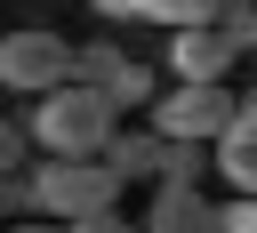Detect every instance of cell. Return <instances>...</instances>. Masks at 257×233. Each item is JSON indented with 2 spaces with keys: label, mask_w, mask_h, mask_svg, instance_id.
I'll return each mask as SVG.
<instances>
[{
  "label": "cell",
  "mask_w": 257,
  "mask_h": 233,
  "mask_svg": "<svg viewBox=\"0 0 257 233\" xmlns=\"http://www.w3.org/2000/svg\"><path fill=\"white\" fill-rule=\"evenodd\" d=\"M104 88H112V104H120V112H128V104H145V112H153V96H161L153 64H137V56H128V64H120V72H112Z\"/></svg>",
  "instance_id": "9"
},
{
  "label": "cell",
  "mask_w": 257,
  "mask_h": 233,
  "mask_svg": "<svg viewBox=\"0 0 257 233\" xmlns=\"http://www.w3.org/2000/svg\"><path fill=\"white\" fill-rule=\"evenodd\" d=\"M72 40L64 32H48V24H16L8 40H0V88L8 96H48L56 80H72Z\"/></svg>",
  "instance_id": "4"
},
{
  "label": "cell",
  "mask_w": 257,
  "mask_h": 233,
  "mask_svg": "<svg viewBox=\"0 0 257 233\" xmlns=\"http://www.w3.org/2000/svg\"><path fill=\"white\" fill-rule=\"evenodd\" d=\"M8 233H72V225H64V217H40V209H32V217H16Z\"/></svg>",
  "instance_id": "15"
},
{
  "label": "cell",
  "mask_w": 257,
  "mask_h": 233,
  "mask_svg": "<svg viewBox=\"0 0 257 233\" xmlns=\"http://www.w3.org/2000/svg\"><path fill=\"white\" fill-rule=\"evenodd\" d=\"M72 233H145V217H137V225H128V217H120V209H96V217H80V225H72Z\"/></svg>",
  "instance_id": "12"
},
{
  "label": "cell",
  "mask_w": 257,
  "mask_h": 233,
  "mask_svg": "<svg viewBox=\"0 0 257 233\" xmlns=\"http://www.w3.org/2000/svg\"><path fill=\"white\" fill-rule=\"evenodd\" d=\"M241 56H249V48L233 40L225 16H217V24H185V32H169V80H225Z\"/></svg>",
  "instance_id": "5"
},
{
  "label": "cell",
  "mask_w": 257,
  "mask_h": 233,
  "mask_svg": "<svg viewBox=\"0 0 257 233\" xmlns=\"http://www.w3.org/2000/svg\"><path fill=\"white\" fill-rule=\"evenodd\" d=\"M161 145H169V137H161V129H137V137H128V129H120V137H112V145H104V161H112V169H120V177H128V185H145V177H161Z\"/></svg>",
  "instance_id": "8"
},
{
  "label": "cell",
  "mask_w": 257,
  "mask_h": 233,
  "mask_svg": "<svg viewBox=\"0 0 257 233\" xmlns=\"http://www.w3.org/2000/svg\"><path fill=\"white\" fill-rule=\"evenodd\" d=\"M217 177H225L233 193H257V88H241L233 129L217 137Z\"/></svg>",
  "instance_id": "7"
},
{
  "label": "cell",
  "mask_w": 257,
  "mask_h": 233,
  "mask_svg": "<svg viewBox=\"0 0 257 233\" xmlns=\"http://www.w3.org/2000/svg\"><path fill=\"white\" fill-rule=\"evenodd\" d=\"M225 233H257V193H233L225 201Z\"/></svg>",
  "instance_id": "13"
},
{
  "label": "cell",
  "mask_w": 257,
  "mask_h": 233,
  "mask_svg": "<svg viewBox=\"0 0 257 233\" xmlns=\"http://www.w3.org/2000/svg\"><path fill=\"white\" fill-rule=\"evenodd\" d=\"M120 185L128 177L104 153H48V161H32V209L64 217V225H80L96 209H120Z\"/></svg>",
  "instance_id": "2"
},
{
  "label": "cell",
  "mask_w": 257,
  "mask_h": 233,
  "mask_svg": "<svg viewBox=\"0 0 257 233\" xmlns=\"http://www.w3.org/2000/svg\"><path fill=\"white\" fill-rule=\"evenodd\" d=\"M120 64H128V48H112V40H88V48L72 56V80H96V88H104Z\"/></svg>",
  "instance_id": "10"
},
{
  "label": "cell",
  "mask_w": 257,
  "mask_h": 233,
  "mask_svg": "<svg viewBox=\"0 0 257 233\" xmlns=\"http://www.w3.org/2000/svg\"><path fill=\"white\" fill-rule=\"evenodd\" d=\"M241 112V88L233 80H169L153 96V129L161 137H193V145H217Z\"/></svg>",
  "instance_id": "3"
},
{
  "label": "cell",
  "mask_w": 257,
  "mask_h": 233,
  "mask_svg": "<svg viewBox=\"0 0 257 233\" xmlns=\"http://www.w3.org/2000/svg\"><path fill=\"white\" fill-rule=\"evenodd\" d=\"M104 24H145V0H88Z\"/></svg>",
  "instance_id": "14"
},
{
  "label": "cell",
  "mask_w": 257,
  "mask_h": 233,
  "mask_svg": "<svg viewBox=\"0 0 257 233\" xmlns=\"http://www.w3.org/2000/svg\"><path fill=\"white\" fill-rule=\"evenodd\" d=\"M145 233H225V201H209L201 185H153Z\"/></svg>",
  "instance_id": "6"
},
{
  "label": "cell",
  "mask_w": 257,
  "mask_h": 233,
  "mask_svg": "<svg viewBox=\"0 0 257 233\" xmlns=\"http://www.w3.org/2000/svg\"><path fill=\"white\" fill-rule=\"evenodd\" d=\"M32 137H40V153H104L112 137H120V104H112V88H96V80H56L48 96H32Z\"/></svg>",
  "instance_id": "1"
},
{
  "label": "cell",
  "mask_w": 257,
  "mask_h": 233,
  "mask_svg": "<svg viewBox=\"0 0 257 233\" xmlns=\"http://www.w3.org/2000/svg\"><path fill=\"white\" fill-rule=\"evenodd\" d=\"M225 24H233V40L257 56V0H233V8H225Z\"/></svg>",
  "instance_id": "11"
}]
</instances>
